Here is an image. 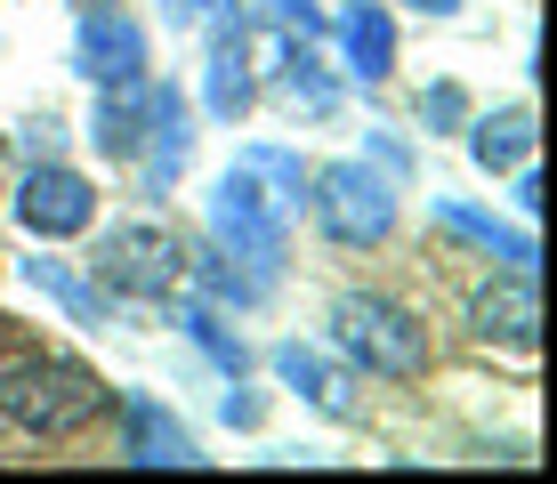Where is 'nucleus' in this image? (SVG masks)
Segmentation results:
<instances>
[{
    "label": "nucleus",
    "mask_w": 557,
    "mask_h": 484,
    "mask_svg": "<svg viewBox=\"0 0 557 484\" xmlns=\"http://www.w3.org/2000/svg\"><path fill=\"white\" fill-rule=\"evenodd\" d=\"M73 9H82V16H89V9H113V0H73Z\"/></svg>",
    "instance_id": "aec40b11"
},
{
    "label": "nucleus",
    "mask_w": 557,
    "mask_h": 484,
    "mask_svg": "<svg viewBox=\"0 0 557 484\" xmlns=\"http://www.w3.org/2000/svg\"><path fill=\"white\" fill-rule=\"evenodd\" d=\"M332 323H339V347H348L363 372H380V380H420L429 372V332H420L396 299L348 290V299L332 307Z\"/></svg>",
    "instance_id": "f03ea898"
},
{
    "label": "nucleus",
    "mask_w": 557,
    "mask_h": 484,
    "mask_svg": "<svg viewBox=\"0 0 557 484\" xmlns=\"http://www.w3.org/2000/svg\"><path fill=\"white\" fill-rule=\"evenodd\" d=\"M0 412L16 420L25 436H82L89 420L106 412V387L82 363H16L0 380Z\"/></svg>",
    "instance_id": "f257e3e1"
},
{
    "label": "nucleus",
    "mask_w": 557,
    "mask_h": 484,
    "mask_svg": "<svg viewBox=\"0 0 557 484\" xmlns=\"http://www.w3.org/2000/svg\"><path fill=\"white\" fill-rule=\"evenodd\" d=\"M162 9H170V25H195V16L210 9V0H162Z\"/></svg>",
    "instance_id": "a211bd4d"
},
{
    "label": "nucleus",
    "mask_w": 557,
    "mask_h": 484,
    "mask_svg": "<svg viewBox=\"0 0 557 484\" xmlns=\"http://www.w3.org/2000/svg\"><path fill=\"white\" fill-rule=\"evenodd\" d=\"M339 41H348V73H356V82H388L396 33H388V16H380V9H356L348 25H339Z\"/></svg>",
    "instance_id": "f8f14e48"
},
{
    "label": "nucleus",
    "mask_w": 557,
    "mask_h": 484,
    "mask_svg": "<svg viewBox=\"0 0 557 484\" xmlns=\"http://www.w3.org/2000/svg\"><path fill=\"white\" fill-rule=\"evenodd\" d=\"M412 9H429V16H453V9H460V0H412Z\"/></svg>",
    "instance_id": "6ab92c4d"
},
{
    "label": "nucleus",
    "mask_w": 557,
    "mask_h": 484,
    "mask_svg": "<svg viewBox=\"0 0 557 484\" xmlns=\"http://www.w3.org/2000/svg\"><path fill=\"white\" fill-rule=\"evenodd\" d=\"M33 283H41L49 299H65V307H73V323H106V299H98L89 283H73L57 259H33Z\"/></svg>",
    "instance_id": "dca6fc26"
},
{
    "label": "nucleus",
    "mask_w": 557,
    "mask_h": 484,
    "mask_svg": "<svg viewBox=\"0 0 557 484\" xmlns=\"http://www.w3.org/2000/svg\"><path fill=\"white\" fill-rule=\"evenodd\" d=\"M82 73H89L98 89L146 82V33L129 25L122 9H89V16H82Z\"/></svg>",
    "instance_id": "0eeeda50"
},
{
    "label": "nucleus",
    "mask_w": 557,
    "mask_h": 484,
    "mask_svg": "<svg viewBox=\"0 0 557 484\" xmlns=\"http://www.w3.org/2000/svg\"><path fill=\"white\" fill-rule=\"evenodd\" d=\"M469 323L485 339H502V347H533V339H542V290H533V266H509L502 283L476 290Z\"/></svg>",
    "instance_id": "6e6552de"
},
{
    "label": "nucleus",
    "mask_w": 557,
    "mask_h": 484,
    "mask_svg": "<svg viewBox=\"0 0 557 484\" xmlns=\"http://www.w3.org/2000/svg\"><path fill=\"white\" fill-rule=\"evenodd\" d=\"M122 460H146V469H153V460H178V469H195L202 452H195V436H186L153 396H129L122 404Z\"/></svg>",
    "instance_id": "1a4fd4ad"
},
{
    "label": "nucleus",
    "mask_w": 557,
    "mask_h": 484,
    "mask_svg": "<svg viewBox=\"0 0 557 484\" xmlns=\"http://www.w3.org/2000/svg\"><path fill=\"white\" fill-rule=\"evenodd\" d=\"M235 170H251V178H267V186H275V194H267L275 210H292V202H299V186H307V170H299V162H292L283 146H251V153H243Z\"/></svg>",
    "instance_id": "2eb2a0df"
},
{
    "label": "nucleus",
    "mask_w": 557,
    "mask_h": 484,
    "mask_svg": "<svg viewBox=\"0 0 557 484\" xmlns=\"http://www.w3.org/2000/svg\"><path fill=\"white\" fill-rule=\"evenodd\" d=\"M146 129H153V82H122V89L98 97V129L89 138H98L106 162H138Z\"/></svg>",
    "instance_id": "9d476101"
},
{
    "label": "nucleus",
    "mask_w": 557,
    "mask_h": 484,
    "mask_svg": "<svg viewBox=\"0 0 557 484\" xmlns=\"http://www.w3.org/2000/svg\"><path fill=\"white\" fill-rule=\"evenodd\" d=\"M469 153H476L485 170H517V162L533 153V113L509 106V113H493V122H476V129H469Z\"/></svg>",
    "instance_id": "ddd939ff"
},
{
    "label": "nucleus",
    "mask_w": 557,
    "mask_h": 484,
    "mask_svg": "<svg viewBox=\"0 0 557 484\" xmlns=\"http://www.w3.org/2000/svg\"><path fill=\"white\" fill-rule=\"evenodd\" d=\"M210 235H219V250L251 259V283H259V290L275 283V259H283V210L259 194L251 170H226V178H219V194H210Z\"/></svg>",
    "instance_id": "20e7f679"
},
{
    "label": "nucleus",
    "mask_w": 557,
    "mask_h": 484,
    "mask_svg": "<svg viewBox=\"0 0 557 484\" xmlns=\"http://www.w3.org/2000/svg\"><path fill=\"white\" fill-rule=\"evenodd\" d=\"M315 219H323V235L332 243H388V226H396V194L380 170H363V162H332V170H315Z\"/></svg>",
    "instance_id": "39448f33"
},
{
    "label": "nucleus",
    "mask_w": 557,
    "mask_h": 484,
    "mask_svg": "<svg viewBox=\"0 0 557 484\" xmlns=\"http://www.w3.org/2000/svg\"><path fill=\"white\" fill-rule=\"evenodd\" d=\"M429 122H460V89H453V82L429 89Z\"/></svg>",
    "instance_id": "f3484780"
},
{
    "label": "nucleus",
    "mask_w": 557,
    "mask_h": 484,
    "mask_svg": "<svg viewBox=\"0 0 557 484\" xmlns=\"http://www.w3.org/2000/svg\"><path fill=\"white\" fill-rule=\"evenodd\" d=\"M243 106H251V65H243V41H219V57H210V113H219V122H235Z\"/></svg>",
    "instance_id": "4468645a"
},
{
    "label": "nucleus",
    "mask_w": 557,
    "mask_h": 484,
    "mask_svg": "<svg viewBox=\"0 0 557 484\" xmlns=\"http://www.w3.org/2000/svg\"><path fill=\"white\" fill-rule=\"evenodd\" d=\"M98 283H113L122 299H170L186 283V243L153 219H129L98 243Z\"/></svg>",
    "instance_id": "7ed1b4c3"
},
{
    "label": "nucleus",
    "mask_w": 557,
    "mask_h": 484,
    "mask_svg": "<svg viewBox=\"0 0 557 484\" xmlns=\"http://www.w3.org/2000/svg\"><path fill=\"white\" fill-rule=\"evenodd\" d=\"M89 219H98L89 178L41 153V162L25 170V186H16V226H25V235H41V243H65V235H82Z\"/></svg>",
    "instance_id": "423d86ee"
},
{
    "label": "nucleus",
    "mask_w": 557,
    "mask_h": 484,
    "mask_svg": "<svg viewBox=\"0 0 557 484\" xmlns=\"http://www.w3.org/2000/svg\"><path fill=\"white\" fill-rule=\"evenodd\" d=\"M275 372L299 387L307 404H315L323 420H348L356 412V396H348V372H339V363H323L315 347H275Z\"/></svg>",
    "instance_id": "9b49d317"
}]
</instances>
